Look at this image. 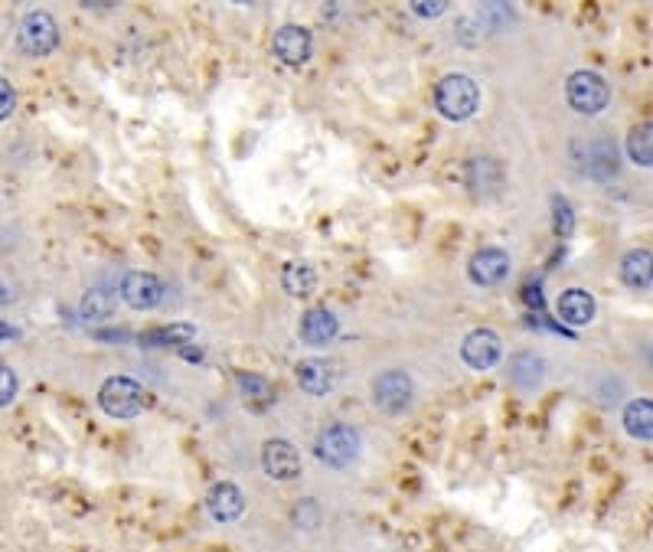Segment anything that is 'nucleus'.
Returning a JSON list of instances; mask_svg holds the SVG:
<instances>
[{"label": "nucleus", "instance_id": "f257e3e1", "mask_svg": "<svg viewBox=\"0 0 653 552\" xmlns=\"http://www.w3.org/2000/svg\"><path fill=\"white\" fill-rule=\"evenodd\" d=\"M435 108L448 121H467L480 108V85L467 72H448L435 85Z\"/></svg>", "mask_w": 653, "mask_h": 552}, {"label": "nucleus", "instance_id": "f03ea898", "mask_svg": "<svg viewBox=\"0 0 653 552\" xmlns=\"http://www.w3.org/2000/svg\"><path fill=\"white\" fill-rule=\"evenodd\" d=\"M98 406L112 419H134L147 409V392L131 376H108L98 389Z\"/></svg>", "mask_w": 653, "mask_h": 552}, {"label": "nucleus", "instance_id": "7ed1b4c3", "mask_svg": "<svg viewBox=\"0 0 653 552\" xmlns=\"http://www.w3.org/2000/svg\"><path fill=\"white\" fill-rule=\"evenodd\" d=\"M565 98L578 115H601L611 102V85L591 69H578L565 82Z\"/></svg>", "mask_w": 653, "mask_h": 552}, {"label": "nucleus", "instance_id": "20e7f679", "mask_svg": "<svg viewBox=\"0 0 653 552\" xmlns=\"http://www.w3.org/2000/svg\"><path fill=\"white\" fill-rule=\"evenodd\" d=\"M317 458L330 464V468H350L360 458V432L343 422L327 425L317 435Z\"/></svg>", "mask_w": 653, "mask_h": 552}, {"label": "nucleus", "instance_id": "39448f33", "mask_svg": "<svg viewBox=\"0 0 653 552\" xmlns=\"http://www.w3.org/2000/svg\"><path fill=\"white\" fill-rule=\"evenodd\" d=\"M59 46V23L49 10H30L20 20V49L33 59L49 56Z\"/></svg>", "mask_w": 653, "mask_h": 552}, {"label": "nucleus", "instance_id": "423d86ee", "mask_svg": "<svg viewBox=\"0 0 653 552\" xmlns=\"http://www.w3.org/2000/svg\"><path fill=\"white\" fill-rule=\"evenodd\" d=\"M500 357H503V340H500L497 330L477 327L461 340V360L477 373L494 370V366L500 363Z\"/></svg>", "mask_w": 653, "mask_h": 552}, {"label": "nucleus", "instance_id": "0eeeda50", "mask_svg": "<svg viewBox=\"0 0 653 552\" xmlns=\"http://www.w3.org/2000/svg\"><path fill=\"white\" fill-rule=\"evenodd\" d=\"M582 170L598 183H608L621 174V151L611 138H591L582 144V157H578Z\"/></svg>", "mask_w": 653, "mask_h": 552}, {"label": "nucleus", "instance_id": "6e6552de", "mask_svg": "<svg viewBox=\"0 0 653 552\" xmlns=\"http://www.w3.org/2000/svg\"><path fill=\"white\" fill-rule=\"evenodd\" d=\"M262 468L271 481H298L301 477V451L294 448V441L288 438H271L262 448Z\"/></svg>", "mask_w": 653, "mask_h": 552}, {"label": "nucleus", "instance_id": "1a4fd4ad", "mask_svg": "<svg viewBox=\"0 0 653 552\" xmlns=\"http://www.w3.org/2000/svg\"><path fill=\"white\" fill-rule=\"evenodd\" d=\"M373 399L379 409L386 412H402L412 406L415 399V379L405 370H389L383 376H376L373 383Z\"/></svg>", "mask_w": 653, "mask_h": 552}, {"label": "nucleus", "instance_id": "9d476101", "mask_svg": "<svg viewBox=\"0 0 653 552\" xmlns=\"http://www.w3.org/2000/svg\"><path fill=\"white\" fill-rule=\"evenodd\" d=\"M507 275H510V252L497 249V245H484L467 262V278L480 288H494L500 281H507Z\"/></svg>", "mask_w": 653, "mask_h": 552}, {"label": "nucleus", "instance_id": "9b49d317", "mask_svg": "<svg viewBox=\"0 0 653 552\" xmlns=\"http://www.w3.org/2000/svg\"><path fill=\"white\" fill-rule=\"evenodd\" d=\"M271 53H275L285 66H304L314 53V36L301 23H285L275 40H271Z\"/></svg>", "mask_w": 653, "mask_h": 552}, {"label": "nucleus", "instance_id": "f8f14e48", "mask_svg": "<svg viewBox=\"0 0 653 552\" xmlns=\"http://www.w3.org/2000/svg\"><path fill=\"white\" fill-rule=\"evenodd\" d=\"M164 291V281L154 272H128L125 281H121V298L134 311H154L164 301Z\"/></svg>", "mask_w": 653, "mask_h": 552}, {"label": "nucleus", "instance_id": "ddd939ff", "mask_svg": "<svg viewBox=\"0 0 653 552\" xmlns=\"http://www.w3.org/2000/svg\"><path fill=\"white\" fill-rule=\"evenodd\" d=\"M507 379H510L513 389L523 392V396H533V392L542 389V383H546V360L533 350L513 353L510 363H507Z\"/></svg>", "mask_w": 653, "mask_h": 552}, {"label": "nucleus", "instance_id": "4468645a", "mask_svg": "<svg viewBox=\"0 0 653 552\" xmlns=\"http://www.w3.org/2000/svg\"><path fill=\"white\" fill-rule=\"evenodd\" d=\"M206 510L216 523H236L245 513V494L232 481H219L209 487Z\"/></svg>", "mask_w": 653, "mask_h": 552}, {"label": "nucleus", "instance_id": "2eb2a0df", "mask_svg": "<svg viewBox=\"0 0 653 552\" xmlns=\"http://www.w3.org/2000/svg\"><path fill=\"white\" fill-rule=\"evenodd\" d=\"M559 321L562 324H569V327H585L595 321V311H598V304L595 298H591V291L585 288H565L559 294Z\"/></svg>", "mask_w": 653, "mask_h": 552}, {"label": "nucleus", "instance_id": "dca6fc26", "mask_svg": "<svg viewBox=\"0 0 653 552\" xmlns=\"http://www.w3.org/2000/svg\"><path fill=\"white\" fill-rule=\"evenodd\" d=\"M298 330H301V340L307 343V347H327V343L340 334V321L334 317V311L311 308V311H304Z\"/></svg>", "mask_w": 653, "mask_h": 552}, {"label": "nucleus", "instance_id": "f3484780", "mask_svg": "<svg viewBox=\"0 0 653 552\" xmlns=\"http://www.w3.org/2000/svg\"><path fill=\"white\" fill-rule=\"evenodd\" d=\"M298 386L314 399H324L337 386V370L327 360H301L298 363Z\"/></svg>", "mask_w": 653, "mask_h": 552}, {"label": "nucleus", "instance_id": "a211bd4d", "mask_svg": "<svg viewBox=\"0 0 653 552\" xmlns=\"http://www.w3.org/2000/svg\"><path fill=\"white\" fill-rule=\"evenodd\" d=\"M621 281L631 291H650L653 281V255L650 249H631L621 259Z\"/></svg>", "mask_w": 653, "mask_h": 552}, {"label": "nucleus", "instance_id": "6ab92c4d", "mask_svg": "<svg viewBox=\"0 0 653 552\" xmlns=\"http://www.w3.org/2000/svg\"><path fill=\"white\" fill-rule=\"evenodd\" d=\"M115 308H118V294L112 288H89L79 304V314L85 324H98V321H108Z\"/></svg>", "mask_w": 653, "mask_h": 552}, {"label": "nucleus", "instance_id": "aec40b11", "mask_svg": "<svg viewBox=\"0 0 653 552\" xmlns=\"http://www.w3.org/2000/svg\"><path fill=\"white\" fill-rule=\"evenodd\" d=\"M624 428H627V435L637 438V441H650L653 438V402L647 396L627 402Z\"/></svg>", "mask_w": 653, "mask_h": 552}, {"label": "nucleus", "instance_id": "412c9836", "mask_svg": "<svg viewBox=\"0 0 653 552\" xmlns=\"http://www.w3.org/2000/svg\"><path fill=\"white\" fill-rule=\"evenodd\" d=\"M500 164L494 157H474L471 164H467V187L474 193H494L500 187Z\"/></svg>", "mask_w": 653, "mask_h": 552}, {"label": "nucleus", "instance_id": "4be33fe9", "mask_svg": "<svg viewBox=\"0 0 653 552\" xmlns=\"http://www.w3.org/2000/svg\"><path fill=\"white\" fill-rule=\"evenodd\" d=\"M281 288H285L291 298H307L317 288V272L314 265L307 262H288L285 272H281Z\"/></svg>", "mask_w": 653, "mask_h": 552}, {"label": "nucleus", "instance_id": "5701e85b", "mask_svg": "<svg viewBox=\"0 0 653 552\" xmlns=\"http://www.w3.org/2000/svg\"><path fill=\"white\" fill-rule=\"evenodd\" d=\"M196 340V327L193 324H167V327H157L151 334H144L141 343L144 347H187V343Z\"/></svg>", "mask_w": 653, "mask_h": 552}, {"label": "nucleus", "instance_id": "b1692460", "mask_svg": "<svg viewBox=\"0 0 653 552\" xmlns=\"http://www.w3.org/2000/svg\"><path fill=\"white\" fill-rule=\"evenodd\" d=\"M627 157L637 167H650L653 164V138H650V121L637 125L631 134H627Z\"/></svg>", "mask_w": 653, "mask_h": 552}, {"label": "nucleus", "instance_id": "393cba45", "mask_svg": "<svg viewBox=\"0 0 653 552\" xmlns=\"http://www.w3.org/2000/svg\"><path fill=\"white\" fill-rule=\"evenodd\" d=\"M236 386L242 389L245 402H252V406H268V402L275 399V392H271V383H268L265 376L239 373V376H236Z\"/></svg>", "mask_w": 653, "mask_h": 552}, {"label": "nucleus", "instance_id": "a878e982", "mask_svg": "<svg viewBox=\"0 0 653 552\" xmlns=\"http://www.w3.org/2000/svg\"><path fill=\"white\" fill-rule=\"evenodd\" d=\"M291 517H294V526H298V530H307V533H311V530H317V526H320V517H324V513H320V504H317V500L307 497V500H301L298 507H294Z\"/></svg>", "mask_w": 653, "mask_h": 552}, {"label": "nucleus", "instance_id": "bb28decb", "mask_svg": "<svg viewBox=\"0 0 653 552\" xmlns=\"http://www.w3.org/2000/svg\"><path fill=\"white\" fill-rule=\"evenodd\" d=\"M552 213H556V232H559V236H572V229H575L572 203L565 200V196H552Z\"/></svg>", "mask_w": 653, "mask_h": 552}, {"label": "nucleus", "instance_id": "cd10ccee", "mask_svg": "<svg viewBox=\"0 0 653 552\" xmlns=\"http://www.w3.org/2000/svg\"><path fill=\"white\" fill-rule=\"evenodd\" d=\"M17 392H20V376L14 373V366L0 363V409L10 406L17 399Z\"/></svg>", "mask_w": 653, "mask_h": 552}, {"label": "nucleus", "instance_id": "c85d7f7f", "mask_svg": "<svg viewBox=\"0 0 653 552\" xmlns=\"http://www.w3.org/2000/svg\"><path fill=\"white\" fill-rule=\"evenodd\" d=\"M409 10H412L415 17H425V20H431V17H441V14H445L448 4H445V0H412Z\"/></svg>", "mask_w": 653, "mask_h": 552}, {"label": "nucleus", "instance_id": "c756f323", "mask_svg": "<svg viewBox=\"0 0 653 552\" xmlns=\"http://www.w3.org/2000/svg\"><path fill=\"white\" fill-rule=\"evenodd\" d=\"M14 108H17L14 85H10L7 79H0V121H7L10 115H14Z\"/></svg>", "mask_w": 653, "mask_h": 552}, {"label": "nucleus", "instance_id": "7c9ffc66", "mask_svg": "<svg viewBox=\"0 0 653 552\" xmlns=\"http://www.w3.org/2000/svg\"><path fill=\"white\" fill-rule=\"evenodd\" d=\"M14 301H17L14 285H10L7 278H0V308H7V304H14Z\"/></svg>", "mask_w": 653, "mask_h": 552}, {"label": "nucleus", "instance_id": "2f4dec72", "mask_svg": "<svg viewBox=\"0 0 653 552\" xmlns=\"http://www.w3.org/2000/svg\"><path fill=\"white\" fill-rule=\"evenodd\" d=\"M20 337V330L14 324H4L0 321V343H10V340H17Z\"/></svg>", "mask_w": 653, "mask_h": 552}]
</instances>
